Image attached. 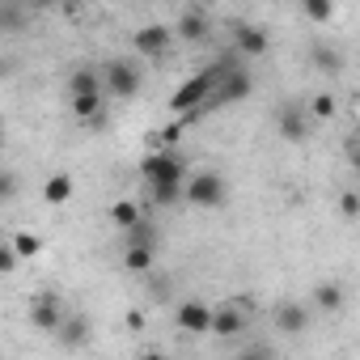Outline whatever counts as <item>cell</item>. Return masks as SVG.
Returning <instances> with one entry per match:
<instances>
[{"instance_id": "7c38bea8", "label": "cell", "mask_w": 360, "mask_h": 360, "mask_svg": "<svg viewBox=\"0 0 360 360\" xmlns=\"http://www.w3.org/2000/svg\"><path fill=\"white\" fill-rule=\"evenodd\" d=\"M169 30H174V39H183V43H204V39H208V30H212V22H208L200 9H187V13L178 18Z\"/></svg>"}, {"instance_id": "5b68a950", "label": "cell", "mask_w": 360, "mask_h": 360, "mask_svg": "<svg viewBox=\"0 0 360 360\" xmlns=\"http://www.w3.org/2000/svg\"><path fill=\"white\" fill-rule=\"evenodd\" d=\"M229 34H233V56H238V60H263V56L271 51V34H267L263 26H255V22L233 18V22H229Z\"/></svg>"}, {"instance_id": "52a82bcc", "label": "cell", "mask_w": 360, "mask_h": 360, "mask_svg": "<svg viewBox=\"0 0 360 360\" xmlns=\"http://www.w3.org/2000/svg\"><path fill=\"white\" fill-rule=\"evenodd\" d=\"M250 330V309L246 301H225V305H212V322H208V335H221V339H238Z\"/></svg>"}, {"instance_id": "44dd1931", "label": "cell", "mask_w": 360, "mask_h": 360, "mask_svg": "<svg viewBox=\"0 0 360 360\" xmlns=\"http://www.w3.org/2000/svg\"><path fill=\"white\" fill-rule=\"evenodd\" d=\"M140 217H144V212H140V208H136L131 200H115V204H110V221H115L119 229H131V225H136Z\"/></svg>"}, {"instance_id": "4fadbf2b", "label": "cell", "mask_w": 360, "mask_h": 360, "mask_svg": "<svg viewBox=\"0 0 360 360\" xmlns=\"http://www.w3.org/2000/svg\"><path fill=\"white\" fill-rule=\"evenodd\" d=\"M309 131H314V119H309L301 106H284V110H280V136H284V140L301 144Z\"/></svg>"}, {"instance_id": "30bf717a", "label": "cell", "mask_w": 360, "mask_h": 360, "mask_svg": "<svg viewBox=\"0 0 360 360\" xmlns=\"http://www.w3.org/2000/svg\"><path fill=\"white\" fill-rule=\"evenodd\" d=\"M68 110H72V119L77 123H102V115H106V94H68Z\"/></svg>"}, {"instance_id": "7402d4cb", "label": "cell", "mask_w": 360, "mask_h": 360, "mask_svg": "<svg viewBox=\"0 0 360 360\" xmlns=\"http://www.w3.org/2000/svg\"><path fill=\"white\" fill-rule=\"evenodd\" d=\"M9 246H13L18 259H39V255H43V238H39V233H13Z\"/></svg>"}, {"instance_id": "ba28073f", "label": "cell", "mask_w": 360, "mask_h": 360, "mask_svg": "<svg viewBox=\"0 0 360 360\" xmlns=\"http://www.w3.org/2000/svg\"><path fill=\"white\" fill-rule=\"evenodd\" d=\"M131 47H136V56L165 60V56H169V47H174V30H169V26H161V22H148V26H140V30L131 34Z\"/></svg>"}, {"instance_id": "484cf974", "label": "cell", "mask_w": 360, "mask_h": 360, "mask_svg": "<svg viewBox=\"0 0 360 360\" xmlns=\"http://www.w3.org/2000/svg\"><path fill=\"white\" fill-rule=\"evenodd\" d=\"M339 212H343L347 221H356V217H360V195H356V191H343V195H339Z\"/></svg>"}, {"instance_id": "6da1fadb", "label": "cell", "mask_w": 360, "mask_h": 360, "mask_svg": "<svg viewBox=\"0 0 360 360\" xmlns=\"http://www.w3.org/2000/svg\"><path fill=\"white\" fill-rule=\"evenodd\" d=\"M140 178H144V187L153 195V204H183V178H187V165L178 153H148L140 157Z\"/></svg>"}, {"instance_id": "83f0119b", "label": "cell", "mask_w": 360, "mask_h": 360, "mask_svg": "<svg viewBox=\"0 0 360 360\" xmlns=\"http://www.w3.org/2000/svg\"><path fill=\"white\" fill-rule=\"evenodd\" d=\"M30 9H47V5H56V0H26Z\"/></svg>"}, {"instance_id": "7a4b0ae2", "label": "cell", "mask_w": 360, "mask_h": 360, "mask_svg": "<svg viewBox=\"0 0 360 360\" xmlns=\"http://www.w3.org/2000/svg\"><path fill=\"white\" fill-rule=\"evenodd\" d=\"M212 89H217V64L204 68V72H195V77H187L183 85L169 94V115H178V123H183V127L195 123V115L212 102Z\"/></svg>"}, {"instance_id": "ffe728a7", "label": "cell", "mask_w": 360, "mask_h": 360, "mask_svg": "<svg viewBox=\"0 0 360 360\" xmlns=\"http://www.w3.org/2000/svg\"><path fill=\"white\" fill-rule=\"evenodd\" d=\"M314 305H318L322 314H339V309H343V288H339L335 280L318 284V288H314Z\"/></svg>"}, {"instance_id": "d4e9b609", "label": "cell", "mask_w": 360, "mask_h": 360, "mask_svg": "<svg viewBox=\"0 0 360 360\" xmlns=\"http://www.w3.org/2000/svg\"><path fill=\"white\" fill-rule=\"evenodd\" d=\"M314 64H318L322 72H330V77L343 72V60H339V51H330V47H318V51H314Z\"/></svg>"}, {"instance_id": "2e32d148", "label": "cell", "mask_w": 360, "mask_h": 360, "mask_svg": "<svg viewBox=\"0 0 360 360\" xmlns=\"http://www.w3.org/2000/svg\"><path fill=\"white\" fill-rule=\"evenodd\" d=\"M64 89H68V94H102V77H98V68L81 64V68H72V72H68Z\"/></svg>"}, {"instance_id": "5bb4252c", "label": "cell", "mask_w": 360, "mask_h": 360, "mask_svg": "<svg viewBox=\"0 0 360 360\" xmlns=\"http://www.w3.org/2000/svg\"><path fill=\"white\" fill-rule=\"evenodd\" d=\"M153 263H157V242H131V238H127V246H123V267L136 271V276H144V271H153Z\"/></svg>"}, {"instance_id": "d6986e66", "label": "cell", "mask_w": 360, "mask_h": 360, "mask_svg": "<svg viewBox=\"0 0 360 360\" xmlns=\"http://www.w3.org/2000/svg\"><path fill=\"white\" fill-rule=\"evenodd\" d=\"M305 115H309L314 123H330V119L339 115V102H335V94H330V89H318V94L309 98V106H305Z\"/></svg>"}, {"instance_id": "4316f807", "label": "cell", "mask_w": 360, "mask_h": 360, "mask_svg": "<svg viewBox=\"0 0 360 360\" xmlns=\"http://www.w3.org/2000/svg\"><path fill=\"white\" fill-rule=\"evenodd\" d=\"M18 255H13V246L9 242H0V276H9V271H18Z\"/></svg>"}, {"instance_id": "e0dca14e", "label": "cell", "mask_w": 360, "mask_h": 360, "mask_svg": "<svg viewBox=\"0 0 360 360\" xmlns=\"http://www.w3.org/2000/svg\"><path fill=\"white\" fill-rule=\"evenodd\" d=\"M56 339H60L64 347H85V343H89V322H85V318H72V314H68V318H64V322L56 326Z\"/></svg>"}, {"instance_id": "3957f363", "label": "cell", "mask_w": 360, "mask_h": 360, "mask_svg": "<svg viewBox=\"0 0 360 360\" xmlns=\"http://www.w3.org/2000/svg\"><path fill=\"white\" fill-rule=\"evenodd\" d=\"M225 200H229L225 174H217V169H195V174L183 178V204L212 212V208H225Z\"/></svg>"}, {"instance_id": "8fae6325", "label": "cell", "mask_w": 360, "mask_h": 360, "mask_svg": "<svg viewBox=\"0 0 360 360\" xmlns=\"http://www.w3.org/2000/svg\"><path fill=\"white\" fill-rule=\"evenodd\" d=\"M276 330H280V335H305V330H309V305H301V301H280V305H276Z\"/></svg>"}, {"instance_id": "277c9868", "label": "cell", "mask_w": 360, "mask_h": 360, "mask_svg": "<svg viewBox=\"0 0 360 360\" xmlns=\"http://www.w3.org/2000/svg\"><path fill=\"white\" fill-rule=\"evenodd\" d=\"M98 77H102V94H110V98H136L140 85H144V72H140V64H136L131 56L106 60V64L98 68Z\"/></svg>"}, {"instance_id": "cb8c5ba5", "label": "cell", "mask_w": 360, "mask_h": 360, "mask_svg": "<svg viewBox=\"0 0 360 360\" xmlns=\"http://www.w3.org/2000/svg\"><path fill=\"white\" fill-rule=\"evenodd\" d=\"M18 191H22V183H18V174H13V169H5V165H0V204H13V200H18Z\"/></svg>"}, {"instance_id": "603a6c76", "label": "cell", "mask_w": 360, "mask_h": 360, "mask_svg": "<svg viewBox=\"0 0 360 360\" xmlns=\"http://www.w3.org/2000/svg\"><path fill=\"white\" fill-rule=\"evenodd\" d=\"M301 9L309 22H330L335 18V0H301Z\"/></svg>"}, {"instance_id": "8992f818", "label": "cell", "mask_w": 360, "mask_h": 360, "mask_svg": "<svg viewBox=\"0 0 360 360\" xmlns=\"http://www.w3.org/2000/svg\"><path fill=\"white\" fill-rule=\"evenodd\" d=\"M68 318V309H64V297L56 292V288H39L34 297H30V326L34 330H43V335H56V326Z\"/></svg>"}, {"instance_id": "9c48e42d", "label": "cell", "mask_w": 360, "mask_h": 360, "mask_svg": "<svg viewBox=\"0 0 360 360\" xmlns=\"http://www.w3.org/2000/svg\"><path fill=\"white\" fill-rule=\"evenodd\" d=\"M174 322H178V330H187V335H208V322H212V305L208 301H183L174 309Z\"/></svg>"}, {"instance_id": "ac0fdd59", "label": "cell", "mask_w": 360, "mask_h": 360, "mask_svg": "<svg viewBox=\"0 0 360 360\" xmlns=\"http://www.w3.org/2000/svg\"><path fill=\"white\" fill-rule=\"evenodd\" d=\"M72 191H77L72 174H51L47 183H43V204H68V200H72Z\"/></svg>"}, {"instance_id": "9a60e30c", "label": "cell", "mask_w": 360, "mask_h": 360, "mask_svg": "<svg viewBox=\"0 0 360 360\" xmlns=\"http://www.w3.org/2000/svg\"><path fill=\"white\" fill-rule=\"evenodd\" d=\"M26 26V0H0V34H22Z\"/></svg>"}]
</instances>
